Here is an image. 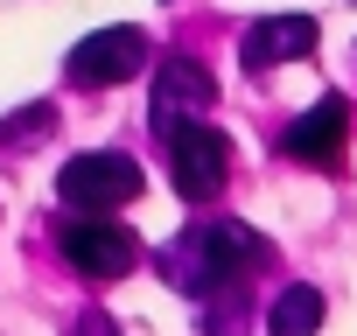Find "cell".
I'll use <instances>...</instances> for the list:
<instances>
[{
	"label": "cell",
	"mask_w": 357,
	"mask_h": 336,
	"mask_svg": "<svg viewBox=\"0 0 357 336\" xmlns=\"http://www.w3.org/2000/svg\"><path fill=\"white\" fill-rule=\"evenodd\" d=\"M259 259H266V238L252 224H238V217H218V224H197L183 245H175L168 273L190 294H231L238 280L259 273Z\"/></svg>",
	"instance_id": "6da1fadb"
},
{
	"label": "cell",
	"mask_w": 357,
	"mask_h": 336,
	"mask_svg": "<svg viewBox=\"0 0 357 336\" xmlns=\"http://www.w3.org/2000/svg\"><path fill=\"white\" fill-rule=\"evenodd\" d=\"M168 176H175V197H183V204H211L225 190V176H231L225 133L204 126V119H183L168 133Z\"/></svg>",
	"instance_id": "7a4b0ae2"
},
{
	"label": "cell",
	"mask_w": 357,
	"mask_h": 336,
	"mask_svg": "<svg viewBox=\"0 0 357 336\" xmlns=\"http://www.w3.org/2000/svg\"><path fill=\"white\" fill-rule=\"evenodd\" d=\"M56 197L70 211H126L140 197V161L133 154H77L63 161V176H56Z\"/></svg>",
	"instance_id": "3957f363"
},
{
	"label": "cell",
	"mask_w": 357,
	"mask_h": 336,
	"mask_svg": "<svg viewBox=\"0 0 357 336\" xmlns=\"http://www.w3.org/2000/svg\"><path fill=\"white\" fill-rule=\"evenodd\" d=\"M56 252H63L84 280H119V273L140 266V238H133L126 224H105L98 211H77V217L56 231Z\"/></svg>",
	"instance_id": "277c9868"
},
{
	"label": "cell",
	"mask_w": 357,
	"mask_h": 336,
	"mask_svg": "<svg viewBox=\"0 0 357 336\" xmlns=\"http://www.w3.org/2000/svg\"><path fill=\"white\" fill-rule=\"evenodd\" d=\"M218 105V84L197 56H161V77H154V133H175L183 119H204Z\"/></svg>",
	"instance_id": "5b68a950"
},
{
	"label": "cell",
	"mask_w": 357,
	"mask_h": 336,
	"mask_svg": "<svg viewBox=\"0 0 357 336\" xmlns=\"http://www.w3.org/2000/svg\"><path fill=\"white\" fill-rule=\"evenodd\" d=\"M140 63H147V36L140 29H98V36H84L70 49V84L105 91V84H126Z\"/></svg>",
	"instance_id": "8992f818"
},
{
	"label": "cell",
	"mask_w": 357,
	"mask_h": 336,
	"mask_svg": "<svg viewBox=\"0 0 357 336\" xmlns=\"http://www.w3.org/2000/svg\"><path fill=\"white\" fill-rule=\"evenodd\" d=\"M343 140H350V105L343 98H315L294 126H287V154L294 161H308V168H336L343 161Z\"/></svg>",
	"instance_id": "52a82bcc"
},
{
	"label": "cell",
	"mask_w": 357,
	"mask_h": 336,
	"mask_svg": "<svg viewBox=\"0 0 357 336\" xmlns=\"http://www.w3.org/2000/svg\"><path fill=\"white\" fill-rule=\"evenodd\" d=\"M308 49H315V22H308V15L252 22V29H245V43H238L245 70H273V63H294V56H308Z\"/></svg>",
	"instance_id": "ba28073f"
},
{
	"label": "cell",
	"mask_w": 357,
	"mask_h": 336,
	"mask_svg": "<svg viewBox=\"0 0 357 336\" xmlns=\"http://www.w3.org/2000/svg\"><path fill=\"white\" fill-rule=\"evenodd\" d=\"M322 329V294L308 287V280H294L280 301H273V315H266V336H315Z\"/></svg>",
	"instance_id": "9c48e42d"
},
{
	"label": "cell",
	"mask_w": 357,
	"mask_h": 336,
	"mask_svg": "<svg viewBox=\"0 0 357 336\" xmlns=\"http://www.w3.org/2000/svg\"><path fill=\"white\" fill-rule=\"evenodd\" d=\"M91 336H105V329H91Z\"/></svg>",
	"instance_id": "30bf717a"
}]
</instances>
